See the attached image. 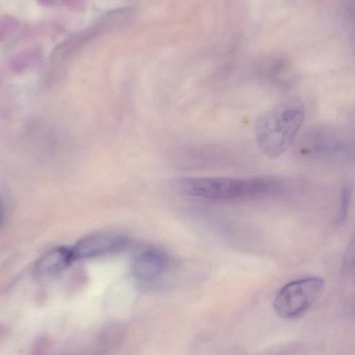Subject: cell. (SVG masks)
I'll return each mask as SVG.
<instances>
[{"label":"cell","instance_id":"obj_1","mask_svg":"<svg viewBox=\"0 0 355 355\" xmlns=\"http://www.w3.org/2000/svg\"><path fill=\"white\" fill-rule=\"evenodd\" d=\"M304 118V103L294 97L263 112L254 125L255 141L260 151L270 159L282 155L294 144Z\"/></svg>","mask_w":355,"mask_h":355},{"label":"cell","instance_id":"obj_2","mask_svg":"<svg viewBox=\"0 0 355 355\" xmlns=\"http://www.w3.org/2000/svg\"><path fill=\"white\" fill-rule=\"evenodd\" d=\"M180 193L212 200L250 199L270 195L279 188L271 177L236 178L226 177H182L175 179Z\"/></svg>","mask_w":355,"mask_h":355},{"label":"cell","instance_id":"obj_3","mask_svg":"<svg viewBox=\"0 0 355 355\" xmlns=\"http://www.w3.org/2000/svg\"><path fill=\"white\" fill-rule=\"evenodd\" d=\"M325 282L318 277H309L284 286L275 297V313L284 319L303 315L320 297Z\"/></svg>","mask_w":355,"mask_h":355},{"label":"cell","instance_id":"obj_4","mask_svg":"<svg viewBox=\"0 0 355 355\" xmlns=\"http://www.w3.org/2000/svg\"><path fill=\"white\" fill-rule=\"evenodd\" d=\"M126 244L127 239L121 234L100 233L82 239L71 249L76 260L113 253L122 250Z\"/></svg>","mask_w":355,"mask_h":355},{"label":"cell","instance_id":"obj_5","mask_svg":"<svg viewBox=\"0 0 355 355\" xmlns=\"http://www.w3.org/2000/svg\"><path fill=\"white\" fill-rule=\"evenodd\" d=\"M168 266L167 256L162 250L150 248L137 254L133 260L132 271L134 277L141 282H153L161 277Z\"/></svg>","mask_w":355,"mask_h":355},{"label":"cell","instance_id":"obj_6","mask_svg":"<svg viewBox=\"0 0 355 355\" xmlns=\"http://www.w3.org/2000/svg\"><path fill=\"white\" fill-rule=\"evenodd\" d=\"M71 248H53L42 255L35 264V270L41 275L58 272L73 261Z\"/></svg>","mask_w":355,"mask_h":355},{"label":"cell","instance_id":"obj_7","mask_svg":"<svg viewBox=\"0 0 355 355\" xmlns=\"http://www.w3.org/2000/svg\"><path fill=\"white\" fill-rule=\"evenodd\" d=\"M343 267L346 271L355 276V232L344 254Z\"/></svg>","mask_w":355,"mask_h":355}]
</instances>
